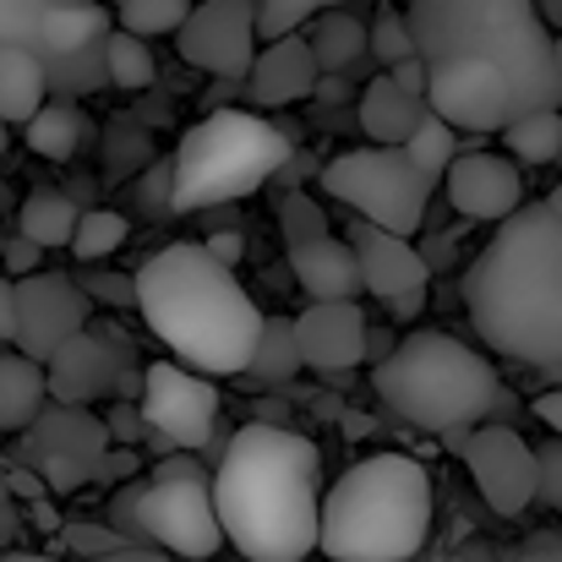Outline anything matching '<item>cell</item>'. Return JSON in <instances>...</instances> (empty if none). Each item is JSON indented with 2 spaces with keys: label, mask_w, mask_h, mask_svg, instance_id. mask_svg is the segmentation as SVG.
Segmentation results:
<instances>
[{
  "label": "cell",
  "mask_w": 562,
  "mask_h": 562,
  "mask_svg": "<svg viewBox=\"0 0 562 562\" xmlns=\"http://www.w3.org/2000/svg\"><path fill=\"white\" fill-rule=\"evenodd\" d=\"M420 49H415V27H409V11H398V5H376L372 16V60L382 71H393V66H404V60H415Z\"/></svg>",
  "instance_id": "cell-35"
},
{
  "label": "cell",
  "mask_w": 562,
  "mask_h": 562,
  "mask_svg": "<svg viewBox=\"0 0 562 562\" xmlns=\"http://www.w3.org/2000/svg\"><path fill=\"white\" fill-rule=\"evenodd\" d=\"M181 60L207 71L213 82H246L257 66V0H202L191 5V22L176 33Z\"/></svg>",
  "instance_id": "cell-14"
},
{
  "label": "cell",
  "mask_w": 562,
  "mask_h": 562,
  "mask_svg": "<svg viewBox=\"0 0 562 562\" xmlns=\"http://www.w3.org/2000/svg\"><path fill=\"white\" fill-rule=\"evenodd\" d=\"M323 453L290 426L251 420L213 464L224 541L246 562H306L323 552Z\"/></svg>",
  "instance_id": "cell-1"
},
{
  "label": "cell",
  "mask_w": 562,
  "mask_h": 562,
  "mask_svg": "<svg viewBox=\"0 0 562 562\" xmlns=\"http://www.w3.org/2000/svg\"><path fill=\"white\" fill-rule=\"evenodd\" d=\"M317 82H323V66H317L306 33H295V38L262 44V55H257L251 77H246V99L262 104V110H284L295 99H312Z\"/></svg>",
  "instance_id": "cell-20"
},
{
  "label": "cell",
  "mask_w": 562,
  "mask_h": 562,
  "mask_svg": "<svg viewBox=\"0 0 562 562\" xmlns=\"http://www.w3.org/2000/svg\"><path fill=\"white\" fill-rule=\"evenodd\" d=\"M508 562H562V536H536L525 552H514Z\"/></svg>",
  "instance_id": "cell-50"
},
{
  "label": "cell",
  "mask_w": 562,
  "mask_h": 562,
  "mask_svg": "<svg viewBox=\"0 0 562 562\" xmlns=\"http://www.w3.org/2000/svg\"><path fill=\"white\" fill-rule=\"evenodd\" d=\"M121 33L132 38H159V33H181L191 22V0H132L115 11Z\"/></svg>",
  "instance_id": "cell-34"
},
{
  "label": "cell",
  "mask_w": 562,
  "mask_h": 562,
  "mask_svg": "<svg viewBox=\"0 0 562 562\" xmlns=\"http://www.w3.org/2000/svg\"><path fill=\"white\" fill-rule=\"evenodd\" d=\"M404 154H409V165H415L426 181H448V170L459 165V132H453L448 121L426 115V121H420V132L404 143Z\"/></svg>",
  "instance_id": "cell-31"
},
{
  "label": "cell",
  "mask_w": 562,
  "mask_h": 562,
  "mask_svg": "<svg viewBox=\"0 0 562 562\" xmlns=\"http://www.w3.org/2000/svg\"><path fill=\"white\" fill-rule=\"evenodd\" d=\"M0 154H5V126H0ZM0 213H5V191H0Z\"/></svg>",
  "instance_id": "cell-61"
},
{
  "label": "cell",
  "mask_w": 562,
  "mask_h": 562,
  "mask_svg": "<svg viewBox=\"0 0 562 562\" xmlns=\"http://www.w3.org/2000/svg\"><path fill=\"white\" fill-rule=\"evenodd\" d=\"M409 27L426 66H486L508 77L519 121L562 110L558 33L536 0H409Z\"/></svg>",
  "instance_id": "cell-4"
},
{
  "label": "cell",
  "mask_w": 562,
  "mask_h": 562,
  "mask_svg": "<svg viewBox=\"0 0 562 562\" xmlns=\"http://www.w3.org/2000/svg\"><path fill=\"white\" fill-rule=\"evenodd\" d=\"M99 82H110V55H104V38H99V44H88V49H77V55L49 60V88H55V99H60V104H71V99L93 93Z\"/></svg>",
  "instance_id": "cell-30"
},
{
  "label": "cell",
  "mask_w": 562,
  "mask_h": 562,
  "mask_svg": "<svg viewBox=\"0 0 562 562\" xmlns=\"http://www.w3.org/2000/svg\"><path fill=\"white\" fill-rule=\"evenodd\" d=\"M295 372H306V361H301V339H295V317H268V328H262V345H257V356H251V382H262V387H284Z\"/></svg>",
  "instance_id": "cell-27"
},
{
  "label": "cell",
  "mask_w": 562,
  "mask_h": 562,
  "mask_svg": "<svg viewBox=\"0 0 562 562\" xmlns=\"http://www.w3.org/2000/svg\"><path fill=\"white\" fill-rule=\"evenodd\" d=\"M431 187L404 148H350L339 159L323 165V191L350 202L361 213V224H376L398 240H409L426 218V202H431Z\"/></svg>",
  "instance_id": "cell-8"
},
{
  "label": "cell",
  "mask_w": 562,
  "mask_h": 562,
  "mask_svg": "<svg viewBox=\"0 0 562 562\" xmlns=\"http://www.w3.org/2000/svg\"><path fill=\"white\" fill-rule=\"evenodd\" d=\"M448 202L464 218L481 224H508L525 207V181L519 165L503 154H459V165L448 170Z\"/></svg>",
  "instance_id": "cell-18"
},
{
  "label": "cell",
  "mask_w": 562,
  "mask_h": 562,
  "mask_svg": "<svg viewBox=\"0 0 562 562\" xmlns=\"http://www.w3.org/2000/svg\"><path fill=\"white\" fill-rule=\"evenodd\" d=\"M431 536V475L409 453L350 464L323 497L328 562H409Z\"/></svg>",
  "instance_id": "cell-5"
},
{
  "label": "cell",
  "mask_w": 562,
  "mask_h": 562,
  "mask_svg": "<svg viewBox=\"0 0 562 562\" xmlns=\"http://www.w3.org/2000/svg\"><path fill=\"white\" fill-rule=\"evenodd\" d=\"M372 387L398 420L437 431V437L492 426V415L514 404L508 387L497 382V367L481 350L437 328L409 334L382 367H372Z\"/></svg>",
  "instance_id": "cell-6"
},
{
  "label": "cell",
  "mask_w": 562,
  "mask_h": 562,
  "mask_svg": "<svg viewBox=\"0 0 562 562\" xmlns=\"http://www.w3.org/2000/svg\"><path fill=\"white\" fill-rule=\"evenodd\" d=\"M356 104H361V132L372 137L376 148H404V143L420 132V121L431 115V110H426V99H409L387 71L372 77V82L361 88V99H356Z\"/></svg>",
  "instance_id": "cell-22"
},
{
  "label": "cell",
  "mask_w": 562,
  "mask_h": 562,
  "mask_svg": "<svg viewBox=\"0 0 562 562\" xmlns=\"http://www.w3.org/2000/svg\"><path fill=\"white\" fill-rule=\"evenodd\" d=\"M143 426H148V415H143V404H115V409H110V437H115L121 448H132V442H143Z\"/></svg>",
  "instance_id": "cell-44"
},
{
  "label": "cell",
  "mask_w": 562,
  "mask_h": 562,
  "mask_svg": "<svg viewBox=\"0 0 562 562\" xmlns=\"http://www.w3.org/2000/svg\"><path fill=\"white\" fill-rule=\"evenodd\" d=\"M350 0H257V33L262 44H279V38H295L312 16L323 11H345Z\"/></svg>",
  "instance_id": "cell-32"
},
{
  "label": "cell",
  "mask_w": 562,
  "mask_h": 562,
  "mask_svg": "<svg viewBox=\"0 0 562 562\" xmlns=\"http://www.w3.org/2000/svg\"><path fill=\"white\" fill-rule=\"evenodd\" d=\"M88 301H110V306H137V273H82L77 279Z\"/></svg>",
  "instance_id": "cell-41"
},
{
  "label": "cell",
  "mask_w": 562,
  "mask_h": 562,
  "mask_svg": "<svg viewBox=\"0 0 562 562\" xmlns=\"http://www.w3.org/2000/svg\"><path fill=\"white\" fill-rule=\"evenodd\" d=\"M137 464H143V459H137L132 448H115V453L104 459V470H99V481H121V486H126V475H132Z\"/></svg>",
  "instance_id": "cell-51"
},
{
  "label": "cell",
  "mask_w": 562,
  "mask_h": 562,
  "mask_svg": "<svg viewBox=\"0 0 562 562\" xmlns=\"http://www.w3.org/2000/svg\"><path fill=\"white\" fill-rule=\"evenodd\" d=\"M464 312L492 356L562 372V207L525 202L464 273Z\"/></svg>",
  "instance_id": "cell-2"
},
{
  "label": "cell",
  "mask_w": 562,
  "mask_h": 562,
  "mask_svg": "<svg viewBox=\"0 0 562 562\" xmlns=\"http://www.w3.org/2000/svg\"><path fill=\"white\" fill-rule=\"evenodd\" d=\"M16 497H11V486H5V475H0V508H11Z\"/></svg>",
  "instance_id": "cell-59"
},
{
  "label": "cell",
  "mask_w": 562,
  "mask_h": 562,
  "mask_svg": "<svg viewBox=\"0 0 562 562\" xmlns=\"http://www.w3.org/2000/svg\"><path fill=\"white\" fill-rule=\"evenodd\" d=\"M38 257H44V251H38V246H33L22 229H0V268H5L16 284L38 273Z\"/></svg>",
  "instance_id": "cell-42"
},
{
  "label": "cell",
  "mask_w": 562,
  "mask_h": 562,
  "mask_svg": "<svg viewBox=\"0 0 562 562\" xmlns=\"http://www.w3.org/2000/svg\"><path fill=\"white\" fill-rule=\"evenodd\" d=\"M317 99H323V104H345V99H350V77H323V82H317Z\"/></svg>",
  "instance_id": "cell-55"
},
{
  "label": "cell",
  "mask_w": 562,
  "mask_h": 562,
  "mask_svg": "<svg viewBox=\"0 0 562 562\" xmlns=\"http://www.w3.org/2000/svg\"><path fill=\"white\" fill-rule=\"evenodd\" d=\"M93 301L66 273H33L16 284V350L38 367H49L71 339L88 334Z\"/></svg>",
  "instance_id": "cell-15"
},
{
  "label": "cell",
  "mask_w": 562,
  "mask_h": 562,
  "mask_svg": "<svg viewBox=\"0 0 562 562\" xmlns=\"http://www.w3.org/2000/svg\"><path fill=\"white\" fill-rule=\"evenodd\" d=\"M137 547H159L176 562H207L224 547L213 475L207 481H143L137 497Z\"/></svg>",
  "instance_id": "cell-9"
},
{
  "label": "cell",
  "mask_w": 562,
  "mask_h": 562,
  "mask_svg": "<svg viewBox=\"0 0 562 562\" xmlns=\"http://www.w3.org/2000/svg\"><path fill=\"white\" fill-rule=\"evenodd\" d=\"M536 415L558 431V442H562V387H552V393H541V398H536Z\"/></svg>",
  "instance_id": "cell-53"
},
{
  "label": "cell",
  "mask_w": 562,
  "mask_h": 562,
  "mask_svg": "<svg viewBox=\"0 0 562 562\" xmlns=\"http://www.w3.org/2000/svg\"><path fill=\"white\" fill-rule=\"evenodd\" d=\"M279 229H284V240H290V251H295V246L328 240V213L317 207V196H306V191H290V196L279 202Z\"/></svg>",
  "instance_id": "cell-38"
},
{
  "label": "cell",
  "mask_w": 562,
  "mask_h": 562,
  "mask_svg": "<svg viewBox=\"0 0 562 562\" xmlns=\"http://www.w3.org/2000/svg\"><path fill=\"white\" fill-rule=\"evenodd\" d=\"M420 257H426V268L437 273V262H448V257H453V240H431V251H420Z\"/></svg>",
  "instance_id": "cell-57"
},
{
  "label": "cell",
  "mask_w": 562,
  "mask_h": 562,
  "mask_svg": "<svg viewBox=\"0 0 562 562\" xmlns=\"http://www.w3.org/2000/svg\"><path fill=\"white\" fill-rule=\"evenodd\" d=\"M536 453H541V503L562 514V442H547Z\"/></svg>",
  "instance_id": "cell-43"
},
{
  "label": "cell",
  "mask_w": 562,
  "mask_h": 562,
  "mask_svg": "<svg viewBox=\"0 0 562 562\" xmlns=\"http://www.w3.org/2000/svg\"><path fill=\"white\" fill-rule=\"evenodd\" d=\"M448 442L470 464V481H475V492L486 497L492 514L519 519L530 503H541V453L514 426L492 420V426H475V431H453Z\"/></svg>",
  "instance_id": "cell-11"
},
{
  "label": "cell",
  "mask_w": 562,
  "mask_h": 562,
  "mask_svg": "<svg viewBox=\"0 0 562 562\" xmlns=\"http://www.w3.org/2000/svg\"><path fill=\"white\" fill-rule=\"evenodd\" d=\"M104 170H110V176L148 170V132H143L137 121H110V126H104Z\"/></svg>",
  "instance_id": "cell-37"
},
{
  "label": "cell",
  "mask_w": 562,
  "mask_h": 562,
  "mask_svg": "<svg viewBox=\"0 0 562 562\" xmlns=\"http://www.w3.org/2000/svg\"><path fill=\"white\" fill-rule=\"evenodd\" d=\"M110 11L99 0H0V49L38 55L44 66L110 38Z\"/></svg>",
  "instance_id": "cell-12"
},
{
  "label": "cell",
  "mask_w": 562,
  "mask_h": 562,
  "mask_svg": "<svg viewBox=\"0 0 562 562\" xmlns=\"http://www.w3.org/2000/svg\"><path fill=\"white\" fill-rule=\"evenodd\" d=\"M33 525H27V514L11 503V508H0V547H11V541H22Z\"/></svg>",
  "instance_id": "cell-52"
},
{
  "label": "cell",
  "mask_w": 562,
  "mask_h": 562,
  "mask_svg": "<svg viewBox=\"0 0 562 562\" xmlns=\"http://www.w3.org/2000/svg\"><path fill=\"white\" fill-rule=\"evenodd\" d=\"M27 525H33V530H44V536H55V530H60V519H55L49 497H44V503H27Z\"/></svg>",
  "instance_id": "cell-54"
},
{
  "label": "cell",
  "mask_w": 562,
  "mask_h": 562,
  "mask_svg": "<svg viewBox=\"0 0 562 562\" xmlns=\"http://www.w3.org/2000/svg\"><path fill=\"white\" fill-rule=\"evenodd\" d=\"M44 398H49V372L22 350H0V431H33V420L49 409Z\"/></svg>",
  "instance_id": "cell-23"
},
{
  "label": "cell",
  "mask_w": 562,
  "mask_h": 562,
  "mask_svg": "<svg viewBox=\"0 0 562 562\" xmlns=\"http://www.w3.org/2000/svg\"><path fill=\"white\" fill-rule=\"evenodd\" d=\"M60 541L77 552L82 562H104V558H115V552H126L132 541L121 536V530H110V525H93V519H77V525H66L60 530Z\"/></svg>",
  "instance_id": "cell-39"
},
{
  "label": "cell",
  "mask_w": 562,
  "mask_h": 562,
  "mask_svg": "<svg viewBox=\"0 0 562 562\" xmlns=\"http://www.w3.org/2000/svg\"><path fill=\"white\" fill-rule=\"evenodd\" d=\"M536 5H541V16H547L552 27H562V0H536Z\"/></svg>",
  "instance_id": "cell-58"
},
{
  "label": "cell",
  "mask_w": 562,
  "mask_h": 562,
  "mask_svg": "<svg viewBox=\"0 0 562 562\" xmlns=\"http://www.w3.org/2000/svg\"><path fill=\"white\" fill-rule=\"evenodd\" d=\"M49 398L55 404H77V409H88L93 398H110V393H121V398H143V376H132V350L115 339V334H82V339H71L49 367Z\"/></svg>",
  "instance_id": "cell-16"
},
{
  "label": "cell",
  "mask_w": 562,
  "mask_h": 562,
  "mask_svg": "<svg viewBox=\"0 0 562 562\" xmlns=\"http://www.w3.org/2000/svg\"><path fill=\"white\" fill-rule=\"evenodd\" d=\"M514 165H552L562 159V110H541V115H525L503 132Z\"/></svg>",
  "instance_id": "cell-29"
},
{
  "label": "cell",
  "mask_w": 562,
  "mask_h": 562,
  "mask_svg": "<svg viewBox=\"0 0 562 562\" xmlns=\"http://www.w3.org/2000/svg\"><path fill=\"white\" fill-rule=\"evenodd\" d=\"M350 246H356V262H361V284L372 290L376 301H387V306L404 301V295H420L431 284L426 257L409 240H398V235H387L376 224H356Z\"/></svg>",
  "instance_id": "cell-19"
},
{
  "label": "cell",
  "mask_w": 562,
  "mask_h": 562,
  "mask_svg": "<svg viewBox=\"0 0 562 562\" xmlns=\"http://www.w3.org/2000/svg\"><path fill=\"white\" fill-rule=\"evenodd\" d=\"M5 486H11V497H22V503H44V497H49V486H44L33 470H5Z\"/></svg>",
  "instance_id": "cell-48"
},
{
  "label": "cell",
  "mask_w": 562,
  "mask_h": 562,
  "mask_svg": "<svg viewBox=\"0 0 562 562\" xmlns=\"http://www.w3.org/2000/svg\"><path fill=\"white\" fill-rule=\"evenodd\" d=\"M77 224H82V207L55 187L27 191L22 207H16V229H22L38 251H60V246H71V240H77Z\"/></svg>",
  "instance_id": "cell-26"
},
{
  "label": "cell",
  "mask_w": 562,
  "mask_h": 562,
  "mask_svg": "<svg viewBox=\"0 0 562 562\" xmlns=\"http://www.w3.org/2000/svg\"><path fill=\"white\" fill-rule=\"evenodd\" d=\"M104 5H115V11H121V5H132V0H104Z\"/></svg>",
  "instance_id": "cell-62"
},
{
  "label": "cell",
  "mask_w": 562,
  "mask_h": 562,
  "mask_svg": "<svg viewBox=\"0 0 562 562\" xmlns=\"http://www.w3.org/2000/svg\"><path fill=\"white\" fill-rule=\"evenodd\" d=\"M558 60H562V33H558Z\"/></svg>",
  "instance_id": "cell-63"
},
{
  "label": "cell",
  "mask_w": 562,
  "mask_h": 562,
  "mask_svg": "<svg viewBox=\"0 0 562 562\" xmlns=\"http://www.w3.org/2000/svg\"><path fill=\"white\" fill-rule=\"evenodd\" d=\"M207 251H213L224 268H235V262H240V251H246V235H240V229H218V235L207 240Z\"/></svg>",
  "instance_id": "cell-49"
},
{
  "label": "cell",
  "mask_w": 562,
  "mask_h": 562,
  "mask_svg": "<svg viewBox=\"0 0 562 562\" xmlns=\"http://www.w3.org/2000/svg\"><path fill=\"white\" fill-rule=\"evenodd\" d=\"M290 159H295V143L273 121L251 110H213L196 126H187V137L170 154L176 213H207V207L240 202L268 181H279Z\"/></svg>",
  "instance_id": "cell-7"
},
{
  "label": "cell",
  "mask_w": 562,
  "mask_h": 562,
  "mask_svg": "<svg viewBox=\"0 0 562 562\" xmlns=\"http://www.w3.org/2000/svg\"><path fill=\"white\" fill-rule=\"evenodd\" d=\"M132 191H137V207H143L148 218H170V213H176V165H170V159L148 165Z\"/></svg>",
  "instance_id": "cell-40"
},
{
  "label": "cell",
  "mask_w": 562,
  "mask_h": 562,
  "mask_svg": "<svg viewBox=\"0 0 562 562\" xmlns=\"http://www.w3.org/2000/svg\"><path fill=\"white\" fill-rule=\"evenodd\" d=\"M295 339H301V361L312 372H350L372 356V328H367V312L356 301L306 306L295 317Z\"/></svg>",
  "instance_id": "cell-17"
},
{
  "label": "cell",
  "mask_w": 562,
  "mask_h": 562,
  "mask_svg": "<svg viewBox=\"0 0 562 562\" xmlns=\"http://www.w3.org/2000/svg\"><path fill=\"white\" fill-rule=\"evenodd\" d=\"M49 104V66L22 49H0V126H33Z\"/></svg>",
  "instance_id": "cell-25"
},
{
  "label": "cell",
  "mask_w": 562,
  "mask_h": 562,
  "mask_svg": "<svg viewBox=\"0 0 562 562\" xmlns=\"http://www.w3.org/2000/svg\"><path fill=\"white\" fill-rule=\"evenodd\" d=\"M290 273L295 284L312 295V306H328V301H356L367 284H361V262H356V246L350 240H312V246H295L290 251Z\"/></svg>",
  "instance_id": "cell-21"
},
{
  "label": "cell",
  "mask_w": 562,
  "mask_h": 562,
  "mask_svg": "<svg viewBox=\"0 0 562 562\" xmlns=\"http://www.w3.org/2000/svg\"><path fill=\"white\" fill-rule=\"evenodd\" d=\"M0 345L16 350V279L0 273Z\"/></svg>",
  "instance_id": "cell-47"
},
{
  "label": "cell",
  "mask_w": 562,
  "mask_h": 562,
  "mask_svg": "<svg viewBox=\"0 0 562 562\" xmlns=\"http://www.w3.org/2000/svg\"><path fill=\"white\" fill-rule=\"evenodd\" d=\"M420 306H426V290H420V295H404V301H393L387 312H393L398 323H409V317H420Z\"/></svg>",
  "instance_id": "cell-56"
},
{
  "label": "cell",
  "mask_w": 562,
  "mask_h": 562,
  "mask_svg": "<svg viewBox=\"0 0 562 562\" xmlns=\"http://www.w3.org/2000/svg\"><path fill=\"white\" fill-rule=\"evenodd\" d=\"M306 44H312L323 77H356L361 60L372 55V27H367L356 11H323V16L312 22Z\"/></svg>",
  "instance_id": "cell-24"
},
{
  "label": "cell",
  "mask_w": 562,
  "mask_h": 562,
  "mask_svg": "<svg viewBox=\"0 0 562 562\" xmlns=\"http://www.w3.org/2000/svg\"><path fill=\"white\" fill-rule=\"evenodd\" d=\"M126 240H132V224H126L121 213H110V207H88V213H82V224H77V240H71V251H77V257L93 268V262L115 257Z\"/></svg>",
  "instance_id": "cell-33"
},
{
  "label": "cell",
  "mask_w": 562,
  "mask_h": 562,
  "mask_svg": "<svg viewBox=\"0 0 562 562\" xmlns=\"http://www.w3.org/2000/svg\"><path fill=\"white\" fill-rule=\"evenodd\" d=\"M387 77H393L409 99H426V88H431V71H426V60H420V55H415V60H404V66H393Z\"/></svg>",
  "instance_id": "cell-46"
},
{
  "label": "cell",
  "mask_w": 562,
  "mask_h": 562,
  "mask_svg": "<svg viewBox=\"0 0 562 562\" xmlns=\"http://www.w3.org/2000/svg\"><path fill=\"white\" fill-rule=\"evenodd\" d=\"M82 137H88L82 110H77V104H60V99H49V104H44V115L27 126V148H33L38 159H55V165L77 159Z\"/></svg>",
  "instance_id": "cell-28"
},
{
  "label": "cell",
  "mask_w": 562,
  "mask_h": 562,
  "mask_svg": "<svg viewBox=\"0 0 562 562\" xmlns=\"http://www.w3.org/2000/svg\"><path fill=\"white\" fill-rule=\"evenodd\" d=\"M137 273V312L154 328V339L202 376L251 372V356L262 345L268 317L240 290L235 268H224L207 246H165Z\"/></svg>",
  "instance_id": "cell-3"
},
{
  "label": "cell",
  "mask_w": 562,
  "mask_h": 562,
  "mask_svg": "<svg viewBox=\"0 0 562 562\" xmlns=\"http://www.w3.org/2000/svg\"><path fill=\"white\" fill-rule=\"evenodd\" d=\"M110 442H115V437H110V420H99L93 409L49 404V409L33 420V431H27V442H22V459H27V470L49 486V497H66V492L99 481L104 459L115 453Z\"/></svg>",
  "instance_id": "cell-10"
},
{
  "label": "cell",
  "mask_w": 562,
  "mask_h": 562,
  "mask_svg": "<svg viewBox=\"0 0 562 562\" xmlns=\"http://www.w3.org/2000/svg\"><path fill=\"white\" fill-rule=\"evenodd\" d=\"M143 415H148V431L165 442V448H213V437L224 431L218 426V387L213 376L187 372L176 361H154L143 372Z\"/></svg>",
  "instance_id": "cell-13"
},
{
  "label": "cell",
  "mask_w": 562,
  "mask_h": 562,
  "mask_svg": "<svg viewBox=\"0 0 562 562\" xmlns=\"http://www.w3.org/2000/svg\"><path fill=\"white\" fill-rule=\"evenodd\" d=\"M154 481H207V464L191 459V453H170V459H159Z\"/></svg>",
  "instance_id": "cell-45"
},
{
  "label": "cell",
  "mask_w": 562,
  "mask_h": 562,
  "mask_svg": "<svg viewBox=\"0 0 562 562\" xmlns=\"http://www.w3.org/2000/svg\"><path fill=\"white\" fill-rule=\"evenodd\" d=\"M0 562H49V558H33V552H16V558H0Z\"/></svg>",
  "instance_id": "cell-60"
},
{
  "label": "cell",
  "mask_w": 562,
  "mask_h": 562,
  "mask_svg": "<svg viewBox=\"0 0 562 562\" xmlns=\"http://www.w3.org/2000/svg\"><path fill=\"white\" fill-rule=\"evenodd\" d=\"M104 55H110V82L126 88V93H143L154 82V55H148V38H132V33H110L104 38Z\"/></svg>",
  "instance_id": "cell-36"
}]
</instances>
